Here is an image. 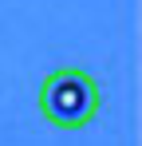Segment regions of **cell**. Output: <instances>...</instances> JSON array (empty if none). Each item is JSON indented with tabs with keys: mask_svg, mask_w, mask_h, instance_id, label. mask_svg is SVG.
<instances>
[{
	"mask_svg": "<svg viewBox=\"0 0 142 146\" xmlns=\"http://www.w3.org/2000/svg\"><path fill=\"white\" fill-rule=\"evenodd\" d=\"M40 111L59 130H79L99 115V83L79 67H55L40 83Z\"/></svg>",
	"mask_w": 142,
	"mask_h": 146,
	"instance_id": "obj_1",
	"label": "cell"
}]
</instances>
